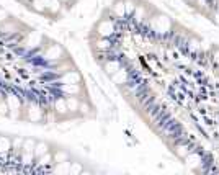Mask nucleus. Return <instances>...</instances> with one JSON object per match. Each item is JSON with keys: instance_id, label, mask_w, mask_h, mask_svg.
Listing matches in <instances>:
<instances>
[{"instance_id": "nucleus-1", "label": "nucleus", "mask_w": 219, "mask_h": 175, "mask_svg": "<svg viewBox=\"0 0 219 175\" xmlns=\"http://www.w3.org/2000/svg\"><path fill=\"white\" fill-rule=\"evenodd\" d=\"M43 152H48V144H38V150H36V155H43Z\"/></svg>"}]
</instances>
